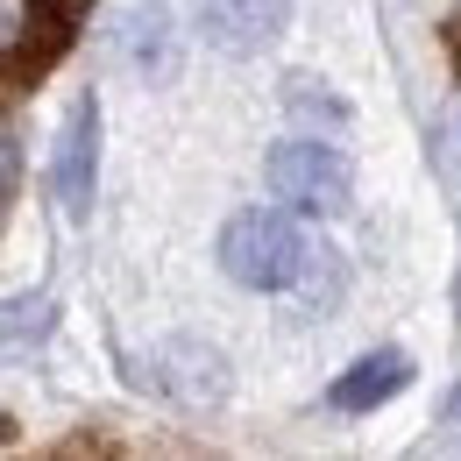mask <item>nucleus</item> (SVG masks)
<instances>
[{"mask_svg":"<svg viewBox=\"0 0 461 461\" xmlns=\"http://www.w3.org/2000/svg\"><path fill=\"white\" fill-rule=\"evenodd\" d=\"M50 185H58V213L78 228L93 221V192H100V93H78L50 149Z\"/></svg>","mask_w":461,"mask_h":461,"instance_id":"nucleus-5","label":"nucleus"},{"mask_svg":"<svg viewBox=\"0 0 461 461\" xmlns=\"http://www.w3.org/2000/svg\"><path fill=\"white\" fill-rule=\"evenodd\" d=\"M142 391H157V398L185 404V411H206V404L228 398V355L213 341H199V334H171V341H149L142 355V369H128Z\"/></svg>","mask_w":461,"mask_h":461,"instance_id":"nucleus-3","label":"nucleus"},{"mask_svg":"<svg viewBox=\"0 0 461 461\" xmlns=\"http://www.w3.org/2000/svg\"><path fill=\"white\" fill-rule=\"evenodd\" d=\"M291 298H298V305H312V312H334V305L348 298V263H341V249L312 241V263H305V277L291 285Z\"/></svg>","mask_w":461,"mask_h":461,"instance_id":"nucleus-11","label":"nucleus"},{"mask_svg":"<svg viewBox=\"0 0 461 461\" xmlns=\"http://www.w3.org/2000/svg\"><path fill=\"white\" fill-rule=\"evenodd\" d=\"M433 447H461V384L440 404V426H433Z\"/></svg>","mask_w":461,"mask_h":461,"instance_id":"nucleus-12","label":"nucleus"},{"mask_svg":"<svg viewBox=\"0 0 461 461\" xmlns=\"http://www.w3.org/2000/svg\"><path fill=\"white\" fill-rule=\"evenodd\" d=\"M285 107H291V121H298L305 135H327V142H341L348 128H355L348 100L327 86V78H312V71H291L285 78Z\"/></svg>","mask_w":461,"mask_h":461,"instance_id":"nucleus-9","label":"nucleus"},{"mask_svg":"<svg viewBox=\"0 0 461 461\" xmlns=\"http://www.w3.org/2000/svg\"><path fill=\"white\" fill-rule=\"evenodd\" d=\"M263 185L285 199L291 213H312V221H341L355 213V164L341 157V142L327 135H285L270 157H263Z\"/></svg>","mask_w":461,"mask_h":461,"instance_id":"nucleus-2","label":"nucleus"},{"mask_svg":"<svg viewBox=\"0 0 461 461\" xmlns=\"http://www.w3.org/2000/svg\"><path fill=\"white\" fill-rule=\"evenodd\" d=\"M404 384H411V355L404 348H369V355H355L341 376L327 384V404L348 411V419H362V411H384Z\"/></svg>","mask_w":461,"mask_h":461,"instance_id":"nucleus-7","label":"nucleus"},{"mask_svg":"<svg viewBox=\"0 0 461 461\" xmlns=\"http://www.w3.org/2000/svg\"><path fill=\"white\" fill-rule=\"evenodd\" d=\"M0 213H7V199H0Z\"/></svg>","mask_w":461,"mask_h":461,"instance_id":"nucleus-15","label":"nucleus"},{"mask_svg":"<svg viewBox=\"0 0 461 461\" xmlns=\"http://www.w3.org/2000/svg\"><path fill=\"white\" fill-rule=\"evenodd\" d=\"M71 7H86V0H58V14H71Z\"/></svg>","mask_w":461,"mask_h":461,"instance_id":"nucleus-14","label":"nucleus"},{"mask_svg":"<svg viewBox=\"0 0 461 461\" xmlns=\"http://www.w3.org/2000/svg\"><path fill=\"white\" fill-rule=\"evenodd\" d=\"M312 241L320 234L298 228L285 206H241L221 228L213 256H221V277L241 291H291L305 277V263H312Z\"/></svg>","mask_w":461,"mask_h":461,"instance_id":"nucleus-1","label":"nucleus"},{"mask_svg":"<svg viewBox=\"0 0 461 461\" xmlns=\"http://www.w3.org/2000/svg\"><path fill=\"white\" fill-rule=\"evenodd\" d=\"M107 50L128 78L142 86H171L177 78V14L164 0H114L107 14Z\"/></svg>","mask_w":461,"mask_h":461,"instance_id":"nucleus-4","label":"nucleus"},{"mask_svg":"<svg viewBox=\"0 0 461 461\" xmlns=\"http://www.w3.org/2000/svg\"><path fill=\"white\" fill-rule=\"evenodd\" d=\"M440 164H447V171H461V121L440 135Z\"/></svg>","mask_w":461,"mask_h":461,"instance_id":"nucleus-13","label":"nucleus"},{"mask_svg":"<svg viewBox=\"0 0 461 461\" xmlns=\"http://www.w3.org/2000/svg\"><path fill=\"white\" fill-rule=\"evenodd\" d=\"M291 29V0H192V36L221 58H263Z\"/></svg>","mask_w":461,"mask_h":461,"instance_id":"nucleus-6","label":"nucleus"},{"mask_svg":"<svg viewBox=\"0 0 461 461\" xmlns=\"http://www.w3.org/2000/svg\"><path fill=\"white\" fill-rule=\"evenodd\" d=\"M58 334V298L50 291H14V298H0V348H43Z\"/></svg>","mask_w":461,"mask_h":461,"instance_id":"nucleus-10","label":"nucleus"},{"mask_svg":"<svg viewBox=\"0 0 461 461\" xmlns=\"http://www.w3.org/2000/svg\"><path fill=\"white\" fill-rule=\"evenodd\" d=\"M64 50L50 0H0V71H43Z\"/></svg>","mask_w":461,"mask_h":461,"instance_id":"nucleus-8","label":"nucleus"}]
</instances>
